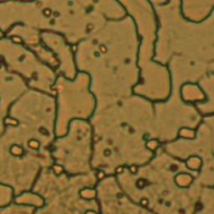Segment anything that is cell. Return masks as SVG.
<instances>
[{
    "instance_id": "6da1fadb",
    "label": "cell",
    "mask_w": 214,
    "mask_h": 214,
    "mask_svg": "<svg viewBox=\"0 0 214 214\" xmlns=\"http://www.w3.org/2000/svg\"><path fill=\"white\" fill-rule=\"evenodd\" d=\"M55 137L54 97L28 89L11 107L0 135L9 169L2 185L12 188L15 198L30 192L40 173L53 166Z\"/></svg>"
},
{
    "instance_id": "3957f363",
    "label": "cell",
    "mask_w": 214,
    "mask_h": 214,
    "mask_svg": "<svg viewBox=\"0 0 214 214\" xmlns=\"http://www.w3.org/2000/svg\"><path fill=\"white\" fill-rule=\"evenodd\" d=\"M89 122L93 131L91 165L98 180L143 165L162 146L155 136L154 102L140 95L95 110Z\"/></svg>"
},
{
    "instance_id": "2e32d148",
    "label": "cell",
    "mask_w": 214,
    "mask_h": 214,
    "mask_svg": "<svg viewBox=\"0 0 214 214\" xmlns=\"http://www.w3.org/2000/svg\"><path fill=\"white\" fill-rule=\"evenodd\" d=\"M194 214H214V188L202 187Z\"/></svg>"
},
{
    "instance_id": "277c9868",
    "label": "cell",
    "mask_w": 214,
    "mask_h": 214,
    "mask_svg": "<svg viewBox=\"0 0 214 214\" xmlns=\"http://www.w3.org/2000/svg\"><path fill=\"white\" fill-rule=\"evenodd\" d=\"M157 20L152 60L167 67L171 86L196 84L214 62V12L193 22L183 16L180 0H150Z\"/></svg>"
},
{
    "instance_id": "5bb4252c",
    "label": "cell",
    "mask_w": 214,
    "mask_h": 214,
    "mask_svg": "<svg viewBox=\"0 0 214 214\" xmlns=\"http://www.w3.org/2000/svg\"><path fill=\"white\" fill-rule=\"evenodd\" d=\"M196 85L203 92L205 99L194 104L195 108L202 116L214 114V62L208 66L205 74L198 79Z\"/></svg>"
},
{
    "instance_id": "7a4b0ae2",
    "label": "cell",
    "mask_w": 214,
    "mask_h": 214,
    "mask_svg": "<svg viewBox=\"0 0 214 214\" xmlns=\"http://www.w3.org/2000/svg\"><path fill=\"white\" fill-rule=\"evenodd\" d=\"M140 42L135 22L127 15L109 20L73 46L76 71L89 77L96 110L135 94L141 82Z\"/></svg>"
},
{
    "instance_id": "8fae6325",
    "label": "cell",
    "mask_w": 214,
    "mask_h": 214,
    "mask_svg": "<svg viewBox=\"0 0 214 214\" xmlns=\"http://www.w3.org/2000/svg\"><path fill=\"white\" fill-rule=\"evenodd\" d=\"M0 61L9 71L20 76L28 89L52 95L58 73L20 38L15 35H4L0 38Z\"/></svg>"
},
{
    "instance_id": "9a60e30c",
    "label": "cell",
    "mask_w": 214,
    "mask_h": 214,
    "mask_svg": "<svg viewBox=\"0 0 214 214\" xmlns=\"http://www.w3.org/2000/svg\"><path fill=\"white\" fill-rule=\"evenodd\" d=\"M181 12L186 19L200 22L214 12V0H180Z\"/></svg>"
},
{
    "instance_id": "4fadbf2b",
    "label": "cell",
    "mask_w": 214,
    "mask_h": 214,
    "mask_svg": "<svg viewBox=\"0 0 214 214\" xmlns=\"http://www.w3.org/2000/svg\"><path fill=\"white\" fill-rule=\"evenodd\" d=\"M40 39L44 46L52 52L53 57L59 63L58 75L67 78H74L77 74L74 64L73 47L61 35L54 32H41Z\"/></svg>"
},
{
    "instance_id": "5b68a950",
    "label": "cell",
    "mask_w": 214,
    "mask_h": 214,
    "mask_svg": "<svg viewBox=\"0 0 214 214\" xmlns=\"http://www.w3.org/2000/svg\"><path fill=\"white\" fill-rule=\"evenodd\" d=\"M127 13L116 0H30L0 2V34L14 25L61 35L72 47Z\"/></svg>"
},
{
    "instance_id": "8992f818",
    "label": "cell",
    "mask_w": 214,
    "mask_h": 214,
    "mask_svg": "<svg viewBox=\"0 0 214 214\" xmlns=\"http://www.w3.org/2000/svg\"><path fill=\"white\" fill-rule=\"evenodd\" d=\"M198 177V171L163 146L145 164L114 175L122 192L152 214H194L202 190Z\"/></svg>"
},
{
    "instance_id": "e0dca14e",
    "label": "cell",
    "mask_w": 214,
    "mask_h": 214,
    "mask_svg": "<svg viewBox=\"0 0 214 214\" xmlns=\"http://www.w3.org/2000/svg\"><path fill=\"white\" fill-rule=\"evenodd\" d=\"M3 1H30V0H0V2Z\"/></svg>"
},
{
    "instance_id": "30bf717a",
    "label": "cell",
    "mask_w": 214,
    "mask_h": 214,
    "mask_svg": "<svg viewBox=\"0 0 214 214\" xmlns=\"http://www.w3.org/2000/svg\"><path fill=\"white\" fill-rule=\"evenodd\" d=\"M93 131L89 120H73L66 134L55 137L51 145V158L57 170L67 175L93 172Z\"/></svg>"
},
{
    "instance_id": "52a82bcc",
    "label": "cell",
    "mask_w": 214,
    "mask_h": 214,
    "mask_svg": "<svg viewBox=\"0 0 214 214\" xmlns=\"http://www.w3.org/2000/svg\"><path fill=\"white\" fill-rule=\"evenodd\" d=\"M96 171L67 175L50 167L40 173L31 192L43 200L34 214H101L96 195Z\"/></svg>"
},
{
    "instance_id": "ba28073f",
    "label": "cell",
    "mask_w": 214,
    "mask_h": 214,
    "mask_svg": "<svg viewBox=\"0 0 214 214\" xmlns=\"http://www.w3.org/2000/svg\"><path fill=\"white\" fill-rule=\"evenodd\" d=\"M162 146L168 154L198 171L200 186L214 188V114L203 116L192 137H177Z\"/></svg>"
},
{
    "instance_id": "7c38bea8",
    "label": "cell",
    "mask_w": 214,
    "mask_h": 214,
    "mask_svg": "<svg viewBox=\"0 0 214 214\" xmlns=\"http://www.w3.org/2000/svg\"><path fill=\"white\" fill-rule=\"evenodd\" d=\"M127 16L135 22L140 38V54L150 58L154 53L156 41L157 20L150 0H116Z\"/></svg>"
},
{
    "instance_id": "9c48e42d",
    "label": "cell",
    "mask_w": 214,
    "mask_h": 214,
    "mask_svg": "<svg viewBox=\"0 0 214 214\" xmlns=\"http://www.w3.org/2000/svg\"><path fill=\"white\" fill-rule=\"evenodd\" d=\"M55 102V136H63L73 120H90L96 100L90 90V79L77 72L74 78L58 75L52 87Z\"/></svg>"
}]
</instances>
